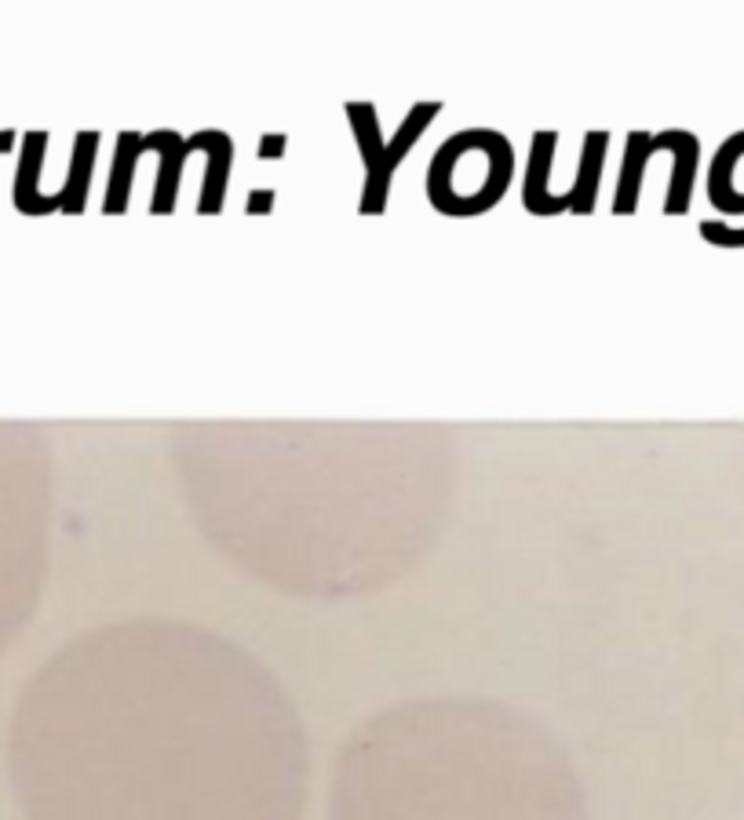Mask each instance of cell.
Returning a JSON list of instances; mask_svg holds the SVG:
<instances>
[{
	"mask_svg": "<svg viewBox=\"0 0 744 820\" xmlns=\"http://www.w3.org/2000/svg\"><path fill=\"white\" fill-rule=\"evenodd\" d=\"M194 649H92L33 700L22 799L33 820H296L278 711Z\"/></svg>",
	"mask_w": 744,
	"mask_h": 820,
	"instance_id": "cell-1",
	"label": "cell"
},
{
	"mask_svg": "<svg viewBox=\"0 0 744 820\" xmlns=\"http://www.w3.org/2000/svg\"><path fill=\"white\" fill-rule=\"evenodd\" d=\"M336 820H580V810L558 769L511 733L416 718L354 755Z\"/></svg>",
	"mask_w": 744,
	"mask_h": 820,
	"instance_id": "cell-2",
	"label": "cell"
},
{
	"mask_svg": "<svg viewBox=\"0 0 744 820\" xmlns=\"http://www.w3.org/2000/svg\"><path fill=\"white\" fill-rule=\"evenodd\" d=\"M351 121H354V132H358V143H362L365 150V164H369V183H365V197H362V212L365 216H380L383 212V201H387V183H391V172L394 164L402 161L405 150L416 143V135L424 132V124L431 121L434 113H438V106H427L420 103L413 113H409V121L398 128V135H394L391 146H380V128H376V110L365 103H354L351 110Z\"/></svg>",
	"mask_w": 744,
	"mask_h": 820,
	"instance_id": "cell-3",
	"label": "cell"
},
{
	"mask_svg": "<svg viewBox=\"0 0 744 820\" xmlns=\"http://www.w3.org/2000/svg\"><path fill=\"white\" fill-rule=\"evenodd\" d=\"M157 146L165 150V161H161V175H157V197H154V212L165 216L176 205V190H179V168L194 150V139L186 146H179V139L172 132H157Z\"/></svg>",
	"mask_w": 744,
	"mask_h": 820,
	"instance_id": "cell-4",
	"label": "cell"
},
{
	"mask_svg": "<svg viewBox=\"0 0 744 820\" xmlns=\"http://www.w3.org/2000/svg\"><path fill=\"white\" fill-rule=\"evenodd\" d=\"M143 150V139L139 135H121V157H117V175L114 186H110V197H106V212H121L124 201H128V179H132V164Z\"/></svg>",
	"mask_w": 744,
	"mask_h": 820,
	"instance_id": "cell-5",
	"label": "cell"
}]
</instances>
